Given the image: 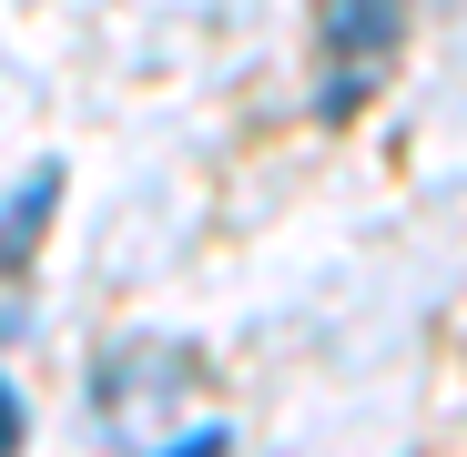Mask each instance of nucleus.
<instances>
[{
	"label": "nucleus",
	"mask_w": 467,
	"mask_h": 457,
	"mask_svg": "<svg viewBox=\"0 0 467 457\" xmlns=\"http://www.w3.org/2000/svg\"><path fill=\"white\" fill-rule=\"evenodd\" d=\"M61 203V173H31L11 203H0V275H21L31 265V234H41V213Z\"/></svg>",
	"instance_id": "2"
},
{
	"label": "nucleus",
	"mask_w": 467,
	"mask_h": 457,
	"mask_svg": "<svg viewBox=\"0 0 467 457\" xmlns=\"http://www.w3.org/2000/svg\"><path fill=\"white\" fill-rule=\"evenodd\" d=\"M326 51L346 61H376L386 71V51H397V0H326Z\"/></svg>",
	"instance_id": "1"
},
{
	"label": "nucleus",
	"mask_w": 467,
	"mask_h": 457,
	"mask_svg": "<svg viewBox=\"0 0 467 457\" xmlns=\"http://www.w3.org/2000/svg\"><path fill=\"white\" fill-rule=\"evenodd\" d=\"M21 437H31V417H21V397H11V376H0V457H21Z\"/></svg>",
	"instance_id": "3"
},
{
	"label": "nucleus",
	"mask_w": 467,
	"mask_h": 457,
	"mask_svg": "<svg viewBox=\"0 0 467 457\" xmlns=\"http://www.w3.org/2000/svg\"><path fill=\"white\" fill-rule=\"evenodd\" d=\"M163 457H223V437L203 427V437H183V447H163Z\"/></svg>",
	"instance_id": "4"
}]
</instances>
